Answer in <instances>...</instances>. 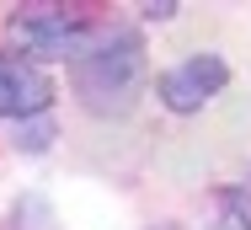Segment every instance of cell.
I'll use <instances>...</instances> for the list:
<instances>
[{
	"instance_id": "obj_2",
	"label": "cell",
	"mask_w": 251,
	"mask_h": 230,
	"mask_svg": "<svg viewBox=\"0 0 251 230\" xmlns=\"http://www.w3.org/2000/svg\"><path fill=\"white\" fill-rule=\"evenodd\" d=\"M80 32H86V22L75 11H59V5H22L11 16V38L27 54H38V59H70V54H80Z\"/></svg>"
},
{
	"instance_id": "obj_5",
	"label": "cell",
	"mask_w": 251,
	"mask_h": 230,
	"mask_svg": "<svg viewBox=\"0 0 251 230\" xmlns=\"http://www.w3.org/2000/svg\"><path fill=\"white\" fill-rule=\"evenodd\" d=\"M214 230H251V209L241 187H214Z\"/></svg>"
},
{
	"instance_id": "obj_4",
	"label": "cell",
	"mask_w": 251,
	"mask_h": 230,
	"mask_svg": "<svg viewBox=\"0 0 251 230\" xmlns=\"http://www.w3.org/2000/svg\"><path fill=\"white\" fill-rule=\"evenodd\" d=\"M53 102V81L22 54H5L0 59V118H43Z\"/></svg>"
},
{
	"instance_id": "obj_1",
	"label": "cell",
	"mask_w": 251,
	"mask_h": 230,
	"mask_svg": "<svg viewBox=\"0 0 251 230\" xmlns=\"http://www.w3.org/2000/svg\"><path fill=\"white\" fill-rule=\"evenodd\" d=\"M145 75V48L134 32H107L101 43H91L86 54H75V91L86 96L97 113L107 107H128V96Z\"/></svg>"
},
{
	"instance_id": "obj_3",
	"label": "cell",
	"mask_w": 251,
	"mask_h": 230,
	"mask_svg": "<svg viewBox=\"0 0 251 230\" xmlns=\"http://www.w3.org/2000/svg\"><path fill=\"white\" fill-rule=\"evenodd\" d=\"M225 81H230V64L219 59V54H193V59H182L176 70H166L160 75V102L171 107V113H198L208 96L225 91Z\"/></svg>"
},
{
	"instance_id": "obj_6",
	"label": "cell",
	"mask_w": 251,
	"mask_h": 230,
	"mask_svg": "<svg viewBox=\"0 0 251 230\" xmlns=\"http://www.w3.org/2000/svg\"><path fill=\"white\" fill-rule=\"evenodd\" d=\"M49 139H53V123H49V118H32V129L22 123V134H16V144H22V150H43Z\"/></svg>"
},
{
	"instance_id": "obj_7",
	"label": "cell",
	"mask_w": 251,
	"mask_h": 230,
	"mask_svg": "<svg viewBox=\"0 0 251 230\" xmlns=\"http://www.w3.org/2000/svg\"><path fill=\"white\" fill-rule=\"evenodd\" d=\"M145 16H150V22H166V16H176V5L160 0V5H145Z\"/></svg>"
}]
</instances>
